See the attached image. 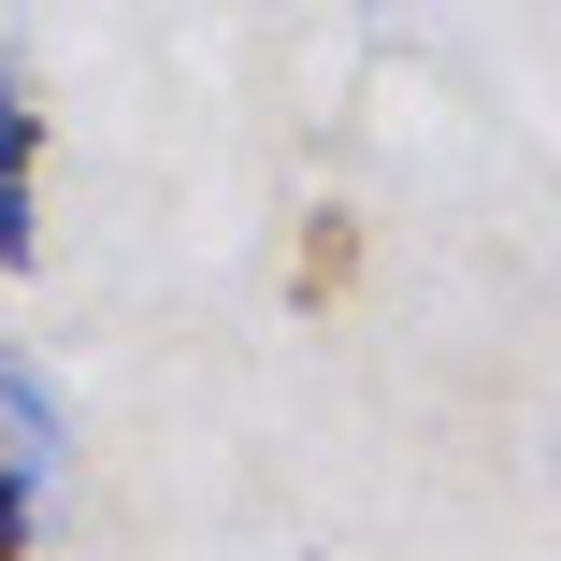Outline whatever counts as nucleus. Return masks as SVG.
Masks as SVG:
<instances>
[{"instance_id": "obj_3", "label": "nucleus", "mask_w": 561, "mask_h": 561, "mask_svg": "<svg viewBox=\"0 0 561 561\" xmlns=\"http://www.w3.org/2000/svg\"><path fill=\"white\" fill-rule=\"evenodd\" d=\"M0 561H30V504L15 490H0Z\"/></svg>"}, {"instance_id": "obj_2", "label": "nucleus", "mask_w": 561, "mask_h": 561, "mask_svg": "<svg viewBox=\"0 0 561 561\" xmlns=\"http://www.w3.org/2000/svg\"><path fill=\"white\" fill-rule=\"evenodd\" d=\"M0 490H15L30 518H44V490H58V403H44L30 360H0Z\"/></svg>"}, {"instance_id": "obj_1", "label": "nucleus", "mask_w": 561, "mask_h": 561, "mask_svg": "<svg viewBox=\"0 0 561 561\" xmlns=\"http://www.w3.org/2000/svg\"><path fill=\"white\" fill-rule=\"evenodd\" d=\"M44 260V101L0 87V274Z\"/></svg>"}]
</instances>
